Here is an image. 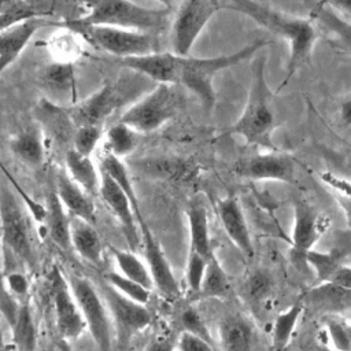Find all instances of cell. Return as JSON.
Listing matches in <instances>:
<instances>
[{"mask_svg":"<svg viewBox=\"0 0 351 351\" xmlns=\"http://www.w3.org/2000/svg\"><path fill=\"white\" fill-rule=\"evenodd\" d=\"M230 1L232 10L247 15L265 30L281 37L288 43L289 58L287 62V71L277 90L282 89L299 69L310 64L311 62L314 45L319 38L315 22L311 18L289 15L255 0Z\"/></svg>","mask_w":351,"mask_h":351,"instance_id":"obj_1","label":"cell"},{"mask_svg":"<svg viewBox=\"0 0 351 351\" xmlns=\"http://www.w3.org/2000/svg\"><path fill=\"white\" fill-rule=\"evenodd\" d=\"M266 56H258L252 62L251 84L245 107L237 121L223 130L218 138L226 136H240L248 145L274 151L273 133L277 126L273 110V92L265 77Z\"/></svg>","mask_w":351,"mask_h":351,"instance_id":"obj_2","label":"cell"},{"mask_svg":"<svg viewBox=\"0 0 351 351\" xmlns=\"http://www.w3.org/2000/svg\"><path fill=\"white\" fill-rule=\"evenodd\" d=\"M86 14L69 19L73 25H101L122 29L155 33L160 32L170 22V8H148L130 0H82Z\"/></svg>","mask_w":351,"mask_h":351,"instance_id":"obj_3","label":"cell"},{"mask_svg":"<svg viewBox=\"0 0 351 351\" xmlns=\"http://www.w3.org/2000/svg\"><path fill=\"white\" fill-rule=\"evenodd\" d=\"M269 44L265 38H256L245 47L237 49L236 52L211 56V58H195V56H181L180 63V77L178 85H182L193 95L197 96L206 111L213 110L215 104V89L214 77L245 59L252 58L259 49Z\"/></svg>","mask_w":351,"mask_h":351,"instance_id":"obj_4","label":"cell"},{"mask_svg":"<svg viewBox=\"0 0 351 351\" xmlns=\"http://www.w3.org/2000/svg\"><path fill=\"white\" fill-rule=\"evenodd\" d=\"M67 26L77 32L84 41L90 43L100 51L112 55L114 58L140 56L160 51L159 38L155 33L122 29L115 26L101 25H73L64 21Z\"/></svg>","mask_w":351,"mask_h":351,"instance_id":"obj_5","label":"cell"},{"mask_svg":"<svg viewBox=\"0 0 351 351\" xmlns=\"http://www.w3.org/2000/svg\"><path fill=\"white\" fill-rule=\"evenodd\" d=\"M178 107L180 95L176 90V85L158 84L125 110L118 121L129 125L138 133H151L173 119Z\"/></svg>","mask_w":351,"mask_h":351,"instance_id":"obj_6","label":"cell"},{"mask_svg":"<svg viewBox=\"0 0 351 351\" xmlns=\"http://www.w3.org/2000/svg\"><path fill=\"white\" fill-rule=\"evenodd\" d=\"M69 282L81 308L86 329L89 330L97 350L112 351L111 314L104 298L101 299L95 285L82 276L71 274L69 277Z\"/></svg>","mask_w":351,"mask_h":351,"instance_id":"obj_7","label":"cell"},{"mask_svg":"<svg viewBox=\"0 0 351 351\" xmlns=\"http://www.w3.org/2000/svg\"><path fill=\"white\" fill-rule=\"evenodd\" d=\"M219 7V0H181L171 21L173 52L189 56L197 37Z\"/></svg>","mask_w":351,"mask_h":351,"instance_id":"obj_8","label":"cell"},{"mask_svg":"<svg viewBox=\"0 0 351 351\" xmlns=\"http://www.w3.org/2000/svg\"><path fill=\"white\" fill-rule=\"evenodd\" d=\"M0 217L4 247L8 248L21 262L33 263V247L26 215L11 189L1 186Z\"/></svg>","mask_w":351,"mask_h":351,"instance_id":"obj_9","label":"cell"},{"mask_svg":"<svg viewBox=\"0 0 351 351\" xmlns=\"http://www.w3.org/2000/svg\"><path fill=\"white\" fill-rule=\"evenodd\" d=\"M48 281L55 308L56 328L60 336L66 340L78 339L86 329V324L69 280L64 278L58 266H52Z\"/></svg>","mask_w":351,"mask_h":351,"instance_id":"obj_10","label":"cell"},{"mask_svg":"<svg viewBox=\"0 0 351 351\" xmlns=\"http://www.w3.org/2000/svg\"><path fill=\"white\" fill-rule=\"evenodd\" d=\"M125 90L119 84H106L89 97L70 107H62L69 122L74 126L104 125L108 117L123 103Z\"/></svg>","mask_w":351,"mask_h":351,"instance_id":"obj_11","label":"cell"},{"mask_svg":"<svg viewBox=\"0 0 351 351\" xmlns=\"http://www.w3.org/2000/svg\"><path fill=\"white\" fill-rule=\"evenodd\" d=\"M295 159L285 152L277 149L265 154H256L243 158L233 165L232 171L243 178L258 181H280L287 184L296 182Z\"/></svg>","mask_w":351,"mask_h":351,"instance_id":"obj_12","label":"cell"},{"mask_svg":"<svg viewBox=\"0 0 351 351\" xmlns=\"http://www.w3.org/2000/svg\"><path fill=\"white\" fill-rule=\"evenodd\" d=\"M103 298L122 339H128L151 325L152 315L145 304L129 299L110 284L103 288Z\"/></svg>","mask_w":351,"mask_h":351,"instance_id":"obj_13","label":"cell"},{"mask_svg":"<svg viewBox=\"0 0 351 351\" xmlns=\"http://www.w3.org/2000/svg\"><path fill=\"white\" fill-rule=\"evenodd\" d=\"M112 63L141 74L158 84L178 85L181 56L174 52H152L140 56L114 58Z\"/></svg>","mask_w":351,"mask_h":351,"instance_id":"obj_14","label":"cell"},{"mask_svg":"<svg viewBox=\"0 0 351 351\" xmlns=\"http://www.w3.org/2000/svg\"><path fill=\"white\" fill-rule=\"evenodd\" d=\"M325 230L321 214L306 200L299 199L293 203V226H292V255L306 263V255L313 250Z\"/></svg>","mask_w":351,"mask_h":351,"instance_id":"obj_15","label":"cell"},{"mask_svg":"<svg viewBox=\"0 0 351 351\" xmlns=\"http://www.w3.org/2000/svg\"><path fill=\"white\" fill-rule=\"evenodd\" d=\"M100 174L101 182L99 195L119 221L129 247L132 250H137L141 243V232H138V221L134 214L132 202L122 191V188L106 171L100 169Z\"/></svg>","mask_w":351,"mask_h":351,"instance_id":"obj_16","label":"cell"},{"mask_svg":"<svg viewBox=\"0 0 351 351\" xmlns=\"http://www.w3.org/2000/svg\"><path fill=\"white\" fill-rule=\"evenodd\" d=\"M64 21H52L48 18H32L21 21L8 27L1 29L0 33V71L10 67L27 47L37 30L47 26L60 27Z\"/></svg>","mask_w":351,"mask_h":351,"instance_id":"obj_17","label":"cell"},{"mask_svg":"<svg viewBox=\"0 0 351 351\" xmlns=\"http://www.w3.org/2000/svg\"><path fill=\"white\" fill-rule=\"evenodd\" d=\"M38 84L47 95V100L59 106L70 107L77 103V80L74 64L51 62L38 73Z\"/></svg>","mask_w":351,"mask_h":351,"instance_id":"obj_18","label":"cell"},{"mask_svg":"<svg viewBox=\"0 0 351 351\" xmlns=\"http://www.w3.org/2000/svg\"><path fill=\"white\" fill-rule=\"evenodd\" d=\"M138 226L141 232V243L144 247L145 262L148 265L155 288L169 299L177 298L180 295V287L176 276L173 274L169 261L166 259L160 245L152 236L147 223L143 222Z\"/></svg>","mask_w":351,"mask_h":351,"instance_id":"obj_19","label":"cell"},{"mask_svg":"<svg viewBox=\"0 0 351 351\" xmlns=\"http://www.w3.org/2000/svg\"><path fill=\"white\" fill-rule=\"evenodd\" d=\"M215 210L226 236L237 247V250L241 251V254L251 258L254 255V244L247 219L237 197L226 196L218 199Z\"/></svg>","mask_w":351,"mask_h":351,"instance_id":"obj_20","label":"cell"},{"mask_svg":"<svg viewBox=\"0 0 351 351\" xmlns=\"http://www.w3.org/2000/svg\"><path fill=\"white\" fill-rule=\"evenodd\" d=\"M310 7V18L328 33V41L337 51L351 56V22L321 0H304Z\"/></svg>","mask_w":351,"mask_h":351,"instance_id":"obj_21","label":"cell"},{"mask_svg":"<svg viewBox=\"0 0 351 351\" xmlns=\"http://www.w3.org/2000/svg\"><path fill=\"white\" fill-rule=\"evenodd\" d=\"M219 351H256L258 337L252 322L243 314H228L218 324Z\"/></svg>","mask_w":351,"mask_h":351,"instance_id":"obj_22","label":"cell"},{"mask_svg":"<svg viewBox=\"0 0 351 351\" xmlns=\"http://www.w3.org/2000/svg\"><path fill=\"white\" fill-rule=\"evenodd\" d=\"M55 189L56 193L66 207V210L71 214V217L81 218L89 223L96 222V208L93 203V196H90L86 191H84L67 171H58L55 177Z\"/></svg>","mask_w":351,"mask_h":351,"instance_id":"obj_23","label":"cell"},{"mask_svg":"<svg viewBox=\"0 0 351 351\" xmlns=\"http://www.w3.org/2000/svg\"><path fill=\"white\" fill-rule=\"evenodd\" d=\"M306 263L313 267L319 282L351 291V266L341 263L333 254L311 250L306 255Z\"/></svg>","mask_w":351,"mask_h":351,"instance_id":"obj_24","label":"cell"},{"mask_svg":"<svg viewBox=\"0 0 351 351\" xmlns=\"http://www.w3.org/2000/svg\"><path fill=\"white\" fill-rule=\"evenodd\" d=\"M47 214H45V226L51 240L60 247L62 250H70L71 245V217L60 202L56 189L53 188L47 197Z\"/></svg>","mask_w":351,"mask_h":351,"instance_id":"obj_25","label":"cell"},{"mask_svg":"<svg viewBox=\"0 0 351 351\" xmlns=\"http://www.w3.org/2000/svg\"><path fill=\"white\" fill-rule=\"evenodd\" d=\"M60 0H11L1 4V29L32 18H48L56 10Z\"/></svg>","mask_w":351,"mask_h":351,"instance_id":"obj_26","label":"cell"},{"mask_svg":"<svg viewBox=\"0 0 351 351\" xmlns=\"http://www.w3.org/2000/svg\"><path fill=\"white\" fill-rule=\"evenodd\" d=\"M70 233L74 251L90 265L100 266L103 263V248L93 223L77 217H71Z\"/></svg>","mask_w":351,"mask_h":351,"instance_id":"obj_27","label":"cell"},{"mask_svg":"<svg viewBox=\"0 0 351 351\" xmlns=\"http://www.w3.org/2000/svg\"><path fill=\"white\" fill-rule=\"evenodd\" d=\"M10 149L25 165L38 167L45 159L44 138L40 128L27 126L10 140Z\"/></svg>","mask_w":351,"mask_h":351,"instance_id":"obj_28","label":"cell"},{"mask_svg":"<svg viewBox=\"0 0 351 351\" xmlns=\"http://www.w3.org/2000/svg\"><path fill=\"white\" fill-rule=\"evenodd\" d=\"M66 171L84 191H86L90 196H96L100 193V182L101 174L100 169L95 166L90 156L82 155L74 148L67 149L64 156Z\"/></svg>","mask_w":351,"mask_h":351,"instance_id":"obj_29","label":"cell"},{"mask_svg":"<svg viewBox=\"0 0 351 351\" xmlns=\"http://www.w3.org/2000/svg\"><path fill=\"white\" fill-rule=\"evenodd\" d=\"M186 218L189 223V251L208 259L214 252L211 250L208 215L204 203L202 200H192L186 208Z\"/></svg>","mask_w":351,"mask_h":351,"instance_id":"obj_30","label":"cell"},{"mask_svg":"<svg viewBox=\"0 0 351 351\" xmlns=\"http://www.w3.org/2000/svg\"><path fill=\"white\" fill-rule=\"evenodd\" d=\"M82 37L67 26H60L47 41L51 62L74 64L82 55Z\"/></svg>","mask_w":351,"mask_h":351,"instance_id":"obj_31","label":"cell"},{"mask_svg":"<svg viewBox=\"0 0 351 351\" xmlns=\"http://www.w3.org/2000/svg\"><path fill=\"white\" fill-rule=\"evenodd\" d=\"M103 171H106L121 188L122 191L128 195L129 200L132 202V206H133V210H134V214L137 217V221H138V225L145 222L143 215H141V211H140V206H138V199H137V195H136V191L133 188V182H132V177H130V173L126 167V165L123 163V160L110 152H106L103 154L101 159H100V166H99Z\"/></svg>","mask_w":351,"mask_h":351,"instance_id":"obj_32","label":"cell"},{"mask_svg":"<svg viewBox=\"0 0 351 351\" xmlns=\"http://www.w3.org/2000/svg\"><path fill=\"white\" fill-rule=\"evenodd\" d=\"M304 303L303 300H298L291 307H288L285 311L280 313L274 321L273 325V333H271V344L273 351H285L288 347L293 330L296 328V324L303 313Z\"/></svg>","mask_w":351,"mask_h":351,"instance_id":"obj_33","label":"cell"},{"mask_svg":"<svg viewBox=\"0 0 351 351\" xmlns=\"http://www.w3.org/2000/svg\"><path fill=\"white\" fill-rule=\"evenodd\" d=\"M111 251L114 261L123 276L152 291L155 285L147 262H144L137 254H134V251H123L118 248H111Z\"/></svg>","mask_w":351,"mask_h":351,"instance_id":"obj_34","label":"cell"},{"mask_svg":"<svg viewBox=\"0 0 351 351\" xmlns=\"http://www.w3.org/2000/svg\"><path fill=\"white\" fill-rule=\"evenodd\" d=\"M138 144V132L129 125L117 121L106 132V149L107 152L125 158L130 155Z\"/></svg>","mask_w":351,"mask_h":351,"instance_id":"obj_35","label":"cell"},{"mask_svg":"<svg viewBox=\"0 0 351 351\" xmlns=\"http://www.w3.org/2000/svg\"><path fill=\"white\" fill-rule=\"evenodd\" d=\"M229 291V280L222 269L221 263L213 254L208 259L202 288L199 292L200 298H223Z\"/></svg>","mask_w":351,"mask_h":351,"instance_id":"obj_36","label":"cell"},{"mask_svg":"<svg viewBox=\"0 0 351 351\" xmlns=\"http://www.w3.org/2000/svg\"><path fill=\"white\" fill-rule=\"evenodd\" d=\"M37 340L36 324L32 310L26 302L22 304V310L16 324L12 328V343L19 351H34Z\"/></svg>","mask_w":351,"mask_h":351,"instance_id":"obj_37","label":"cell"},{"mask_svg":"<svg viewBox=\"0 0 351 351\" xmlns=\"http://www.w3.org/2000/svg\"><path fill=\"white\" fill-rule=\"evenodd\" d=\"M324 330L335 351H351V322L336 314L324 319Z\"/></svg>","mask_w":351,"mask_h":351,"instance_id":"obj_38","label":"cell"},{"mask_svg":"<svg viewBox=\"0 0 351 351\" xmlns=\"http://www.w3.org/2000/svg\"><path fill=\"white\" fill-rule=\"evenodd\" d=\"M106 280H107V284H110L118 292H121L122 295L128 296L129 299H132L134 302L147 304L151 299V289L143 287L141 284L123 276L122 273H115V271L107 273Z\"/></svg>","mask_w":351,"mask_h":351,"instance_id":"obj_39","label":"cell"},{"mask_svg":"<svg viewBox=\"0 0 351 351\" xmlns=\"http://www.w3.org/2000/svg\"><path fill=\"white\" fill-rule=\"evenodd\" d=\"M103 137V125H82L75 128L73 148L82 155L90 156Z\"/></svg>","mask_w":351,"mask_h":351,"instance_id":"obj_40","label":"cell"},{"mask_svg":"<svg viewBox=\"0 0 351 351\" xmlns=\"http://www.w3.org/2000/svg\"><path fill=\"white\" fill-rule=\"evenodd\" d=\"M208 259L197 252L189 251L186 267H185V278H186V285L189 291L195 295H199L200 292Z\"/></svg>","mask_w":351,"mask_h":351,"instance_id":"obj_41","label":"cell"},{"mask_svg":"<svg viewBox=\"0 0 351 351\" xmlns=\"http://www.w3.org/2000/svg\"><path fill=\"white\" fill-rule=\"evenodd\" d=\"M180 321H181L182 330L191 332V333L207 340L208 343L214 344L213 337L204 324V319L200 317V314L195 308H192V307L185 308L180 315Z\"/></svg>","mask_w":351,"mask_h":351,"instance_id":"obj_42","label":"cell"},{"mask_svg":"<svg viewBox=\"0 0 351 351\" xmlns=\"http://www.w3.org/2000/svg\"><path fill=\"white\" fill-rule=\"evenodd\" d=\"M271 287L270 276L263 270H255L245 282V293L251 300H259L267 295Z\"/></svg>","mask_w":351,"mask_h":351,"instance_id":"obj_43","label":"cell"},{"mask_svg":"<svg viewBox=\"0 0 351 351\" xmlns=\"http://www.w3.org/2000/svg\"><path fill=\"white\" fill-rule=\"evenodd\" d=\"M22 302L19 298H16L15 295H12L5 287H3L1 291V299H0V308H1V314L4 317V319L7 321V324L10 325V328L12 329L14 325L16 324L21 310H22Z\"/></svg>","mask_w":351,"mask_h":351,"instance_id":"obj_44","label":"cell"},{"mask_svg":"<svg viewBox=\"0 0 351 351\" xmlns=\"http://www.w3.org/2000/svg\"><path fill=\"white\" fill-rule=\"evenodd\" d=\"M176 347L178 351H215L214 344L186 330H182L178 335Z\"/></svg>","mask_w":351,"mask_h":351,"instance_id":"obj_45","label":"cell"},{"mask_svg":"<svg viewBox=\"0 0 351 351\" xmlns=\"http://www.w3.org/2000/svg\"><path fill=\"white\" fill-rule=\"evenodd\" d=\"M3 287H5L12 295H15L16 298L21 299L27 295L29 281L25 274L15 270V271H10V273L4 274Z\"/></svg>","mask_w":351,"mask_h":351,"instance_id":"obj_46","label":"cell"},{"mask_svg":"<svg viewBox=\"0 0 351 351\" xmlns=\"http://www.w3.org/2000/svg\"><path fill=\"white\" fill-rule=\"evenodd\" d=\"M177 339L166 335L154 336L145 347V351H174Z\"/></svg>","mask_w":351,"mask_h":351,"instance_id":"obj_47","label":"cell"},{"mask_svg":"<svg viewBox=\"0 0 351 351\" xmlns=\"http://www.w3.org/2000/svg\"><path fill=\"white\" fill-rule=\"evenodd\" d=\"M321 1L330 5L339 14L348 15L351 18V0H321Z\"/></svg>","mask_w":351,"mask_h":351,"instance_id":"obj_48","label":"cell"},{"mask_svg":"<svg viewBox=\"0 0 351 351\" xmlns=\"http://www.w3.org/2000/svg\"><path fill=\"white\" fill-rule=\"evenodd\" d=\"M340 121L343 122V125L348 129H351V97H347L346 100L341 101L340 104Z\"/></svg>","mask_w":351,"mask_h":351,"instance_id":"obj_49","label":"cell"},{"mask_svg":"<svg viewBox=\"0 0 351 351\" xmlns=\"http://www.w3.org/2000/svg\"><path fill=\"white\" fill-rule=\"evenodd\" d=\"M336 199L344 211L348 226L351 228V197H336Z\"/></svg>","mask_w":351,"mask_h":351,"instance_id":"obj_50","label":"cell"},{"mask_svg":"<svg viewBox=\"0 0 351 351\" xmlns=\"http://www.w3.org/2000/svg\"><path fill=\"white\" fill-rule=\"evenodd\" d=\"M1 351H19V350H18V347L11 341V343H5V344H3Z\"/></svg>","mask_w":351,"mask_h":351,"instance_id":"obj_51","label":"cell"},{"mask_svg":"<svg viewBox=\"0 0 351 351\" xmlns=\"http://www.w3.org/2000/svg\"><path fill=\"white\" fill-rule=\"evenodd\" d=\"M156 1H159L163 7H166V8H173V5H174V1L176 0H156Z\"/></svg>","mask_w":351,"mask_h":351,"instance_id":"obj_52","label":"cell"},{"mask_svg":"<svg viewBox=\"0 0 351 351\" xmlns=\"http://www.w3.org/2000/svg\"><path fill=\"white\" fill-rule=\"evenodd\" d=\"M319 351H329V350H325V348H322V350H319Z\"/></svg>","mask_w":351,"mask_h":351,"instance_id":"obj_53","label":"cell"}]
</instances>
